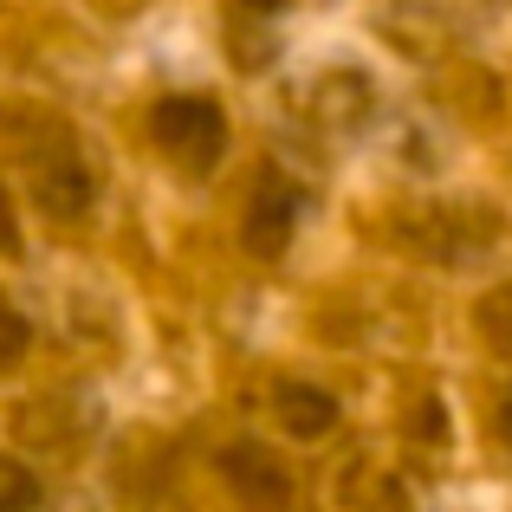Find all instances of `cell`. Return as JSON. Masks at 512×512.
<instances>
[{"mask_svg":"<svg viewBox=\"0 0 512 512\" xmlns=\"http://www.w3.org/2000/svg\"><path fill=\"white\" fill-rule=\"evenodd\" d=\"M150 130H156V143H163L169 163H182V169H195V175L214 169V163H221V150H227V117H221V104H214V98H195V91L156 104Z\"/></svg>","mask_w":512,"mask_h":512,"instance_id":"1","label":"cell"},{"mask_svg":"<svg viewBox=\"0 0 512 512\" xmlns=\"http://www.w3.org/2000/svg\"><path fill=\"white\" fill-rule=\"evenodd\" d=\"M273 415L286 422L292 441H318V435L338 428V402H331V389H318V383H286L279 402H273Z\"/></svg>","mask_w":512,"mask_h":512,"instance_id":"2","label":"cell"},{"mask_svg":"<svg viewBox=\"0 0 512 512\" xmlns=\"http://www.w3.org/2000/svg\"><path fill=\"white\" fill-rule=\"evenodd\" d=\"M292 221H299V188L266 182L260 201H253V214H247V247L253 253H279L286 234H292Z\"/></svg>","mask_w":512,"mask_h":512,"instance_id":"3","label":"cell"},{"mask_svg":"<svg viewBox=\"0 0 512 512\" xmlns=\"http://www.w3.org/2000/svg\"><path fill=\"white\" fill-rule=\"evenodd\" d=\"M221 474L234 480V487L247 493L253 506H286V500H292V480L279 474V467L266 461L260 448H227V454H221Z\"/></svg>","mask_w":512,"mask_h":512,"instance_id":"4","label":"cell"},{"mask_svg":"<svg viewBox=\"0 0 512 512\" xmlns=\"http://www.w3.org/2000/svg\"><path fill=\"white\" fill-rule=\"evenodd\" d=\"M39 506V480L26 461H13V454H0V512H33Z\"/></svg>","mask_w":512,"mask_h":512,"instance_id":"5","label":"cell"},{"mask_svg":"<svg viewBox=\"0 0 512 512\" xmlns=\"http://www.w3.org/2000/svg\"><path fill=\"white\" fill-rule=\"evenodd\" d=\"M20 350H26V318L0 312V357H20Z\"/></svg>","mask_w":512,"mask_h":512,"instance_id":"6","label":"cell"},{"mask_svg":"<svg viewBox=\"0 0 512 512\" xmlns=\"http://www.w3.org/2000/svg\"><path fill=\"white\" fill-rule=\"evenodd\" d=\"M20 247V227H13V201H7V182H0V253Z\"/></svg>","mask_w":512,"mask_h":512,"instance_id":"7","label":"cell"},{"mask_svg":"<svg viewBox=\"0 0 512 512\" xmlns=\"http://www.w3.org/2000/svg\"><path fill=\"white\" fill-rule=\"evenodd\" d=\"M247 7H266V13H273V7H286V0H247Z\"/></svg>","mask_w":512,"mask_h":512,"instance_id":"8","label":"cell"}]
</instances>
